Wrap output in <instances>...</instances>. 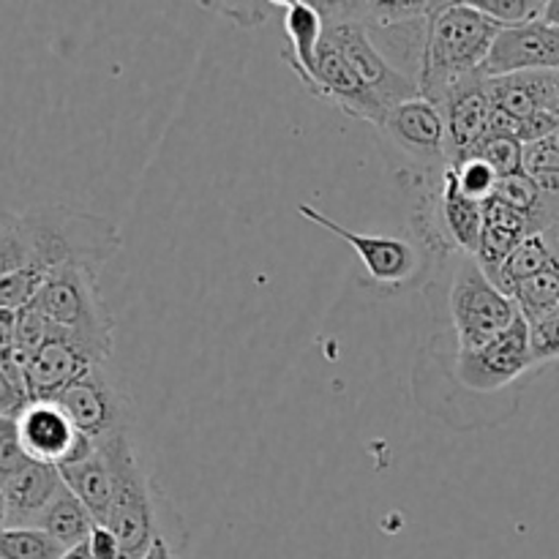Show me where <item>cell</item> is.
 <instances>
[{"mask_svg":"<svg viewBox=\"0 0 559 559\" xmlns=\"http://www.w3.org/2000/svg\"><path fill=\"white\" fill-rule=\"evenodd\" d=\"M524 71H540V74H557L559 71V27L549 22H527V25L502 27L486 58L480 76H508L524 74Z\"/></svg>","mask_w":559,"mask_h":559,"instance_id":"8fae6325","label":"cell"},{"mask_svg":"<svg viewBox=\"0 0 559 559\" xmlns=\"http://www.w3.org/2000/svg\"><path fill=\"white\" fill-rule=\"evenodd\" d=\"M282 25L289 38V47L284 49V63L309 87L314 76L317 49L325 36V14L317 0H287L282 3Z\"/></svg>","mask_w":559,"mask_h":559,"instance_id":"ac0fdd59","label":"cell"},{"mask_svg":"<svg viewBox=\"0 0 559 559\" xmlns=\"http://www.w3.org/2000/svg\"><path fill=\"white\" fill-rule=\"evenodd\" d=\"M27 402H31L27 393L22 388H16L14 380L0 366V418H16L25 409Z\"/></svg>","mask_w":559,"mask_h":559,"instance_id":"836d02e7","label":"cell"},{"mask_svg":"<svg viewBox=\"0 0 559 559\" xmlns=\"http://www.w3.org/2000/svg\"><path fill=\"white\" fill-rule=\"evenodd\" d=\"M298 213L309 218V222H314L317 227L342 238L358 254L371 284L385 289H399L413 282L415 271H418V251H415L413 243L402 238H391V235H358L353 229L342 227L338 222H333L322 211H317L314 205H298Z\"/></svg>","mask_w":559,"mask_h":559,"instance_id":"30bf717a","label":"cell"},{"mask_svg":"<svg viewBox=\"0 0 559 559\" xmlns=\"http://www.w3.org/2000/svg\"><path fill=\"white\" fill-rule=\"evenodd\" d=\"M44 273L36 267H25V271L9 273L0 276V309L3 311H22L33 304L44 284Z\"/></svg>","mask_w":559,"mask_h":559,"instance_id":"f546056e","label":"cell"},{"mask_svg":"<svg viewBox=\"0 0 559 559\" xmlns=\"http://www.w3.org/2000/svg\"><path fill=\"white\" fill-rule=\"evenodd\" d=\"M513 304L519 306V314L527 322L540 320L559 309V257L549 267L513 289Z\"/></svg>","mask_w":559,"mask_h":559,"instance_id":"cb8c5ba5","label":"cell"},{"mask_svg":"<svg viewBox=\"0 0 559 559\" xmlns=\"http://www.w3.org/2000/svg\"><path fill=\"white\" fill-rule=\"evenodd\" d=\"M9 527V502H5L3 489H0V530Z\"/></svg>","mask_w":559,"mask_h":559,"instance_id":"f35d334b","label":"cell"},{"mask_svg":"<svg viewBox=\"0 0 559 559\" xmlns=\"http://www.w3.org/2000/svg\"><path fill=\"white\" fill-rule=\"evenodd\" d=\"M60 559H93V555H91V549H87V544H80V546H74V549L63 551V557Z\"/></svg>","mask_w":559,"mask_h":559,"instance_id":"8d00e7d4","label":"cell"},{"mask_svg":"<svg viewBox=\"0 0 559 559\" xmlns=\"http://www.w3.org/2000/svg\"><path fill=\"white\" fill-rule=\"evenodd\" d=\"M437 107L445 118V151L448 164H453L467 156L489 134L491 102L489 93H486L484 76L475 74L469 80L459 82Z\"/></svg>","mask_w":559,"mask_h":559,"instance_id":"9a60e30c","label":"cell"},{"mask_svg":"<svg viewBox=\"0 0 559 559\" xmlns=\"http://www.w3.org/2000/svg\"><path fill=\"white\" fill-rule=\"evenodd\" d=\"M555 96H557L555 104H559V71L555 74Z\"/></svg>","mask_w":559,"mask_h":559,"instance_id":"ab89813d","label":"cell"},{"mask_svg":"<svg viewBox=\"0 0 559 559\" xmlns=\"http://www.w3.org/2000/svg\"><path fill=\"white\" fill-rule=\"evenodd\" d=\"M486 82V93L497 112L508 115L513 120H527L538 112L555 109V74H540V71H524V74L491 76Z\"/></svg>","mask_w":559,"mask_h":559,"instance_id":"e0dca14e","label":"cell"},{"mask_svg":"<svg viewBox=\"0 0 559 559\" xmlns=\"http://www.w3.org/2000/svg\"><path fill=\"white\" fill-rule=\"evenodd\" d=\"M22 448L33 462L63 464L82 462L96 453V442L87 440L58 402H27L25 409L16 415Z\"/></svg>","mask_w":559,"mask_h":559,"instance_id":"9c48e42d","label":"cell"},{"mask_svg":"<svg viewBox=\"0 0 559 559\" xmlns=\"http://www.w3.org/2000/svg\"><path fill=\"white\" fill-rule=\"evenodd\" d=\"M309 91L314 93L317 98H322V102L342 109L349 118L369 120L377 129H382L388 112H391V109H385L377 102L374 93H371L369 87L358 80V74L349 69L342 49H338L336 41L328 36V31L325 36H322L320 49H317L314 76H311Z\"/></svg>","mask_w":559,"mask_h":559,"instance_id":"7c38bea8","label":"cell"},{"mask_svg":"<svg viewBox=\"0 0 559 559\" xmlns=\"http://www.w3.org/2000/svg\"><path fill=\"white\" fill-rule=\"evenodd\" d=\"M202 5H205V9H213L216 14L227 16L229 22H235L238 27H246V31L262 25V22L278 9V3H202Z\"/></svg>","mask_w":559,"mask_h":559,"instance_id":"d6a6232c","label":"cell"},{"mask_svg":"<svg viewBox=\"0 0 559 559\" xmlns=\"http://www.w3.org/2000/svg\"><path fill=\"white\" fill-rule=\"evenodd\" d=\"M145 559H175V549L167 538H158Z\"/></svg>","mask_w":559,"mask_h":559,"instance_id":"d590c367","label":"cell"},{"mask_svg":"<svg viewBox=\"0 0 559 559\" xmlns=\"http://www.w3.org/2000/svg\"><path fill=\"white\" fill-rule=\"evenodd\" d=\"M31 462L33 459L22 448L16 418H0V486L20 475Z\"/></svg>","mask_w":559,"mask_h":559,"instance_id":"4dcf8cb0","label":"cell"},{"mask_svg":"<svg viewBox=\"0 0 559 559\" xmlns=\"http://www.w3.org/2000/svg\"><path fill=\"white\" fill-rule=\"evenodd\" d=\"M87 549H91L93 559H120V544L115 538V533L104 524H96L93 533L87 535Z\"/></svg>","mask_w":559,"mask_h":559,"instance_id":"e575fe53","label":"cell"},{"mask_svg":"<svg viewBox=\"0 0 559 559\" xmlns=\"http://www.w3.org/2000/svg\"><path fill=\"white\" fill-rule=\"evenodd\" d=\"M31 265L33 249L22 216H3V224H0V276L25 271Z\"/></svg>","mask_w":559,"mask_h":559,"instance_id":"4316f807","label":"cell"},{"mask_svg":"<svg viewBox=\"0 0 559 559\" xmlns=\"http://www.w3.org/2000/svg\"><path fill=\"white\" fill-rule=\"evenodd\" d=\"M533 235V224L516 213L513 207L502 205L491 197L489 202H484V233H480L478 243V265L484 267L486 276H495L502 267V262L516 251V246L524 238Z\"/></svg>","mask_w":559,"mask_h":559,"instance_id":"ffe728a7","label":"cell"},{"mask_svg":"<svg viewBox=\"0 0 559 559\" xmlns=\"http://www.w3.org/2000/svg\"><path fill=\"white\" fill-rule=\"evenodd\" d=\"M544 22H549V25L559 27V0H549V3H546Z\"/></svg>","mask_w":559,"mask_h":559,"instance_id":"74e56055","label":"cell"},{"mask_svg":"<svg viewBox=\"0 0 559 559\" xmlns=\"http://www.w3.org/2000/svg\"><path fill=\"white\" fill-rule=\"evenodd\" d=\"M448 167H451L453 178H456V189L464 197L475 202H489L495 197L500 178H497V173L489 164L478 162V158H462V162L448 164Z\"/></svg>","mask_w":559,"mask_h":559,"instance_id":"83f0119b","label":"cell"},{"mask_svg":"<svg viewBox=\"0 0 559 559\" xmlns=\"http://www.w3.org/2000/svg\"><path fill=\"white\" fill-rule=\"evenodd\" d=\"M382 134L402 153L426 167H448L445 151V118L440 107L429 98L418 96L396 104L382 123Z\"/></svg>","mask_w":559,"mask_h":559,"instance_id":"5bb4252c","label":"cell"},{"mask_svg":"<svg viewBox=\"0 0 559 559\" xmlns=\"http://www.w3.org/2000/svg\"><path fill=\"white\" fill-rule=\"evenodd\" d=\"M109 364L107 358L58 328L55 336L27 364V396L31 402H55L71 382L80 380L93 366Z\"/></svg>","mask_w":559,"mask_h":559,"instance_id":"4fadbf2b","label":"cell"},{"mask_svg":"<svg viewBox=\"0 0 559 559\" xmlns=\"http://www.w3.org/2000/svg\"><path fill=\"white\" fill-rule=\"evenodd\" d=\"M98 453L112 473V508L104 527L115 533L120 544V559H145L158 538H167L158 516V502L153 497L151 478L140 462L131 431L120 429L107 440L96 442Z\"/></svg>","mask_w":559,"mask_h":559,"instance_id":"3957f363","label":"cell"},{"mask_svg":"<svg viewBox=\"0 0 559 559\" xmlns=\"http://www.w3.org/2000/svg\"><path fill=\"white\" fill-rule=\"evenodd\" d=\"M464 158H478V162L489 164L500 180L524 173V145L516 136L486 134ZM459 162H462V158H459Z\"/></svg>","mask_w":559,"mask_h":559,"instance_id":"d4e9b609","label":"cell"},{"mask_svg":"<svg viewBox=\"0 0 559 559\" xmlns=\"http://www.w3.org/2000/svg\"><path fill=\"white\" fill-rule=\"evenodd\" d=\"M530 325V347H533L535 364L559 358V309L540 320L527 322Z\"/></svg>","mask_w":559,"mask_h":559,"instance_id":"1f68e13d","label":"cell"},{"mask_svg":"<svg viewBox=\"0 0 559 559\" xmlns=\"http://www.w3.org/2000/svg\"><path fill=\"white\" fill-rule=\"evenodd\" d=\"M0 489L9 502V527H36L38 516L52 506L58 491L63 489V478L52 464L31 462Z\"/></svg>","mask_w":559,"mask_h":559,"instance_id":"2e32d148","label":"cell"},{"mask_svg":"<svg viewBox=\"0 0 559 559\" xmlns=\"http://www.w3.org/2000/svg\"><path fill=\"white\" fill-rule=\"evenodd\" d=\"M31 309L96 349L102 358H112L115 322L107 309V300L98 289V271L58 267L44 278Z\"/></svg>","mask_w":559,"mask_h":559,"instance_id":"277c9868","label":"cell"},{"mask_svg":"<svg viewBox=\"0 0 559 559\" xmlns=\"http://www.w3.org/2000/svg\"><path fill=\"white\" fill-rule=\"evenodd\" d=\"M63 546L55 544L44 530L5 527L0 530V559H60Z\"/></svg>","mask_w":559,"mask_h":559,"instance_id":"484cf974","label":"cell"},{"mask_svg":"<svg viewBox=\"0 0 559 559\" xmlns=\"http://www.w3.org/2000/svg\"><path fill=\"white\" fill-rule=\"evenodd\" d=\"M437 200H440V224L448 243L459 254H478L480 233H484V202L469 200L456 189V178H453L451 167L442 169Z\"/></svg>","mask_w":559,"mask_h":559,"instance_id":"d6986e66","label":"cell"},{"mask_svg":"<svg viewBox=\"0 0 559 559\" xmlns=\"http://www.w3.org/2000/svg\"><path fill=\"white\" fill-rule=\"evenodd\" d=\"M469 5L500 22L502 27L527 25V22L544 20L546 14L544 0H469Z\"/></svg>","mask_w":559,"mask_h":559,"instance_id":"f1b7e54d","label":"cell"},{"mask_svg":"<svg viewBox=\"0 0 559 559\" xmlns=\"http://www.w3.org/2000/svg\"><path fill=\"white\" fill-rule=\"evenodd\" d=\"M22 224L31 238V267L41 271L44 276L58 267L102 271L123 249V235L118 224L69 205L33 207L22 213Z\"/></svg>","mask_w":559,"mask_h":559,"instance_id":"7a4b0ae2","label":"cell"},{"mask_svg":"<svg viewBox=\"0 0 559 559\" xmlns=\"http://www.w3.org/2000/svg\"><path fill=\"white\" fill-rule=\"evenodd\" d=\"M500 31V22L469 5V0L440 3L429 20L424 58H420V96L429 98L431 104H440L459 82L480 74Z\"/></svg>","mask_w":559,"mask_h":559,"instance_id":"6da1fadb","label":"cell"},{"mask_svg":"<svg viewBox=\"0 0 559 559\" xmlns=\"http://www.w3.org/2000/svg\"><path fill=\"white\" fill-rule=\"evenodd\" d=\"M325 14V31L328 36L336 41V47L342 49L344 60H347L349 69L358 74V80L369 87L377 96V102L385 109H393L396 104L409 102V98H418V82L413 76L402 74L385 55L380 52V47L374 44V38L369 36V31L364 27V22L353 20V16H344L342 11L333 9V3H317Z\"/></svg>","mask_w":559,"mask_h":559,"instance_id":"8992f818","label":"cell"},{"mask_svg":"<svg viewBox=\"0 0 559 559\" xmlns=\"http://www.w3.org/2000/svg\"><path fill=\"white\" fill-rule=\"evenodd\" d=\"M60 469V478H63L66 489L82 502V506L91 511V516L96 519V524H107L109 508H112V497H115V486H112V473H109L107 462L104 456L96 453L82 462L74 464H63Z\"/></svg>","mask_w":559,"mask_h":559,"instance_id":"44dd1931","label":"cell"},{"mask_svg":"<svg viewBox=\"0 0 559 559\" xmlns=\"http://www.w3.org/2000/svg\"><path fill=\"white\" fill-rule=\"evenodd\" d=\"M451 317L459 349H475L506 331L519 317V306L495 287L475 257L459 254L451 284Z\"/></svg>","mask_w":559,"mask_h":559,"instance_id":"5b68a950","label":"cell"},{"mask_svg":"<svg viewBox=\"0 0 559 559\" xmlns=\"http://www.w3.org/2000/svg\"><path fill=\"white\" fill-rule=\"evenodd\" d=\"M93 527H96V519L91 516V511H87L69 489H66V484L63 489L58 491V497L52 500V506H49L36 522V530H44V533H47L55 544L63 546L66 551L85 544L87 535L93 533Z\"/></svg>","mask_w":559,"mask_h":559,"instance_id":"7402d4cb","label":"cell"},{"mask_svg":"<svg viewBox=\"0 0 559 559\" xmlns=\"http://www.w3.org/2000/svg\"><path fill=\"white\" fill-rule=\"evenodd\" d=\"M535 366L530 347V325L522 314L502 333L475 349H459L456 377L462 385L478 393H495Z\"/></svg>","mask_w":559,"mask_h":559,"instance_id":"52a82bcc","label":"cell"},{"mask_svg":"<svg viewBox=\"0 0 559 559\" xmlns=\"http://www.w3.org/2000/svg\"><path fill=\"white\" fill-rule=\"evenodd\" d=\"M55 402L63 407L71 424L93 442L107 440L120 429H129V396L109 374L107 364L93 366L91 371L71 382Z\"/></svg>","mask_w":559,"mask_h":559,"instance_id":"ba28073f","label":"cell"},{"mask_svg":"<svg viewBox=\"0 0 559 559\" xmlns=\"http://www.w3.org/2000/svg\"><path fill=\"white\" fill-rule=\"evenodd\" d=\"M557 257H559L557 240H551L549 235L544 233H533L530 238H524L522 243L516 246V251H513V254L502 262L500 271L489 278L495 282V287L500 289L502 295L513 298V289H516L519 284L533 278L535 273H540L544 267H549Z\"/></svg>","mask_w":559,"mask_h":559,"instance_id":"603a6c76","label":"cell"}]
</instances>
